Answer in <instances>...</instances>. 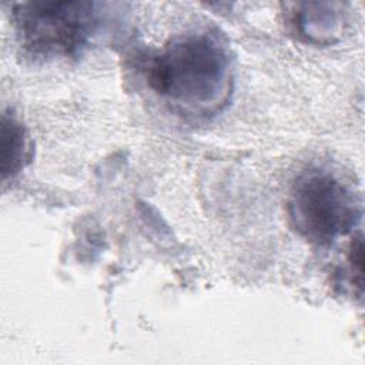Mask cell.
Segmentation results:
<instances>
[{"label": "cell", "instance_id": "cell-1", "mask_svg": "<svg viewBox=\"0 0 365 365\" xmlns=\"http://www.w3.org/2000/svg\"><path fill=\"white\" fill-rule=\"evenodd\" d=\"M145 76L158 97L191 114L215 113L232 88L228 50L215 34L205 31L170 40L148 58Z\"/></svg>", "mask_w": 365, "mask_h": 365}, {"label": "cell", "instance_id": "cell-2", "mask_svg": "<svg viewBox=\"0 0 365 365\" xmlns=\"http://www.w3.org/2000/svg\"><path fill=\"white\" fill-rule=\"evenodd\" d=\"M288 215L299 237L317 245H329L359 224L362 202L334 174L312 168L295 180Z\"/></svg>", "mask_w": 365, "mask_h": 365}, {"label": "cell", "instance_id": "cell-3", "mask_svg": "<svg viewBox=\"0 0 365 365\" xmlns=\"http://www.w3.org/2000/svg\"><path fill=\"white\" fill-rule=\"evenodd\" d=\"M20 47L31 57H76L98 26L96 3L26 1L13 6Z\"/></svg>", "mask_w": 365, "mask_h": 365}, {"label": "cell", "instance_id": "cell-4", "mask_svg": "<svg viewBox=\"0 0 365 365\" xmlns=\"http://www.w3.org/2000/svg\"><path fill=\"white\" fill-rule=\"evenodd\" d=\"M331 3H305L297 6L292 21L301 36L312 43H331L339 31V13Z\"/></svg>", "mask_w": 365, "mask_h": 365}, {"label": "cell", "instance_id": "cell-5", "mask_svg": "<svg viewBox=\"0 0 365 365\" xmlns=\"http://www.w3.org/2000/svg\"><path fill=\"white\" fill-rule=\"evenodd\" d=\"M24 125L13 115H1V178H13L30 157Z\"/></svg>", "mask_w": 365, "mask_h": 365}, {"label": "cell", "instance_id": "cell-6", "mask_svg": "<svg viewBox=\"0 0 365 365\" xmlns=\"http://www.w3.org/2000/svg\"><path fill=\"white\" fill-rule=\"evenodd\" d=\"M364 244L362 235L358 234L352 238L349 250H348V264L351 272V282L362 292V282H364Z\"/></svg>", "mask_w": 365, "mask_h": 365}]
</instances>
